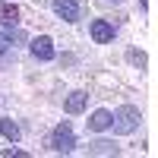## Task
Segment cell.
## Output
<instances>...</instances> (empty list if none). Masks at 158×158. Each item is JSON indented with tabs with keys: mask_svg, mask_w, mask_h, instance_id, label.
<instances>
[{
	"mask_svg": "<svg viewBox=\"0 0 158 158\" xmlns=\"http://www.w3.org/2000/svg\"><path fill=\"white\" fill-rule=\"evenodd\" d=\"M0 136H6L10 142H16L19 139V127L13 123V120H6V117H0Z\"/></svg>",
	"mask_w": 158,
	"mask_h": 158,
	"instance_id": "10",
	"label": "cell"
},
{
	"mask_svg": "<svg viewBox=\"0 0 158 158\" xmlns=\"http://www.w3.org/2000/svg\"><path fill=\"white\" fill-rule=\"evenodd\" d=\"M85 101H89L85 92H70L67 101H63V111L67 114H79V111H85Z\"/></svg>",
	"mask_w": 158,
	"mask_h": 158,
	"instance_id": "6",
	"label": "cell"
},
{
	"mask_svg": "<svg viewBox=\"0 0 158 158\" xmlns=\"http://www.w3.org/2000/svg\"><path fill=\"white\" fill-rule=\"evenodd\" d=\"M54 13L63 22H76L79 19V3L76 0H54Z\"/></svg>",
	"mask_w": 158,
	"mask_h": 158,
	"instance_id": "5",
	"label": "cell"
},
{
	"mask_svg": "<svg viewBox=\"0 0 158 158\" xmlns=\"http://www.w3.org/2000/svg\"><path fill=\"white\" fill-rule=\"evenodd\" d=\"M120 149L114 146V142H108V139H98V142H92L89 146V155H117Z\"/></svg>",
	"mask_w": 158,
	"mask_h": 158,
	"instance_id": "9",
	"label": "cell"
},
{
	"mask_svg": "<svg viewBox=\"0 0 158 158\" xmlns=\"http://www.w3.org/2000/svg\"><path fill=\"white\" fill-rule=\"evenodd\" d=\"M111 120H114V114H111V111H95V114L89 117V130L101 133V130H108V127H111Z\"/></svg>",
	"mask_w": 158,
	"mask_h": 158,
	"instance_id": "7",
	"label": "cell"
},
{
	"mask_svg": "<svg viewBox=\"0 0 158 158\" xmlns=\"http://www.w3.org/2000/svg\"><path fill=\"white\" fill-rule=\"evenodd\" d=\"M3 155H6V158H13V155H16V158H22V155H25V152H22V149H6V152H3Z\"/></svg>",
	"mask_w": 158,
	"mask_h": 158,
	"instance_id": "13",
	"label": "cell"
},
{
	"mask_svg": "<svg viewBox=\"0 0 158 158\" xmlns=\"http://www.w3.org/2000/svg\"><path fill=\"white\" fill-rule=\"evenodd\" d=\"M114 3H117V0H114Z\"/></svg>",
	"mask_w": 158,
	"mask_h": 158,
	"instance_id": "14",
	"label": "cell"
},
{
	"mask_svg": "<svg viewBox=\"0 0 158 158\" xmlns=\"http://www.w3.org/2000/svg\"><path fill=\"white\" fill-rule=\"evenodd\" d=\"M10 48H13V38H10V35H0V54L10 51Z\"/></svg>",
	"mask_w": 158,
	"mask_h": 158,
	"instance_id": "12",
	"label": "cell"
},
{
	"mask_svg": "<svg viewBox=\"0 0 158 158\" xmlns=\"http://www.w3.org/2000/svg\"><path fill=\"white\" fill-rule=\"evenodd\" d=\"M89 32H92V38H95L98 44H108V41H114V25H111L108 19H92Z\"/></svg>",
	"mask_w": 158,
	"mask_h": 158,
	"instance_id": "3",
	"label": "cell"
},
{
	"mask_svg": "<svg viewBox=\"0 0 158 158\" xmlns=\"http://www.w3.org/2000/svg\"><path fill=\"white\" fill-rule=\"evenodd\" d=\"M127 60H130V63H133V67H136V70H146V63H149V57H146V54H142V51H139V48H130V51H127Z\"/></svg>",
	"mask_w": 158,
	"mask_h": 158,
	"instance_id": "11",
	"label": "cell"
},
{
	"mask_svg": "<svg viewBox=\"0 0 158 158\" xmlns=\"http://www.w3.org/2000/svg\"><path fill=\"white\" fill-rule=\"evenodd\" d=\"M32 54H35L38 60H54V41H51L48 35L32 38Z\"/></svg>",
	"mask_w": 158,
	"mask_h": 158,
	"instance_id": "4",
	"label": "cell"
},
{
	"mask_svg": "<svg viewBox=\"0 0 158 158\" xmlns=\"http://www.w3.org/2000/svg\"><path fill=\"white\" fill-rule=\"evenodd\" d=\"M51 149H54V152H73L76 149V136H73L70 123L54 127V133H51Z\"/></svg>",
	"mask_w": 158,
	"mask_h": 158,
	"instance_id": "2",
	"label": "cell"
},
{
	"mask_svg": "<svg viewBox=\"0 0 158 158\" xmlns=\"http://www.w3.org/2000/svg\"><path fill=\"white\" fill-rule=\"evenodd\" d=\"M139 120H142V114H139V108H136V104H123V108L114 114L111 127H114V133H120V136H130V133H136Z\"/></svg>",
	"mask_w": 158,
	"mask_h": 158,
	"instance_id": "1",
	"label": "cell"
},
{
	"mask_svg": "<svg viewBox=\"0 0 158 158\" xmlns=\"http://www.w3.org/2000/svg\"><path fill=\"white\" fill-rule=\"evenodd\" d=\"M0 22H3V25H16V22H19V6L0 0Z\"/></svg>",
	"mask_w": 158,
	"mask_h": 158,
	"instance_id": "8",
	"label": "cell"
}]
</instances>
